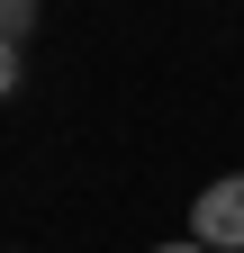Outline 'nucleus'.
<instances>
[{
	"label": "nucleus",
	"instance_id": "7ed1b4c3",
	"mask_svg": "<svg viewBox=\"0 0 244 253\" xmlns=\"http://www.w3.org/2000/svg\"><path fill=\"white\" fill-rule=\"evenodd\" d=\"M18 90V37H0V100Z\"/></svg>",
	"mask_w": 244,
	"mask_h": 253
},
{
	"label": "nucleus",
	"instance_id": "20e7f679",
	"mask_svg": "<svg viewBox=\"0 0 244 253\" xmlns=\"http://www.w3.org/2000/svg\"><path fill=\"white\" fill-rule=\"evenodd\" d=\"M154 253H208V244H199V235H190V244H154Z\"/></svg>",
	"mask_w": 244,
	"mask_h": 253
},
{
	"label": "nucleus",
	"instance_id": "f03ea898",
	"mask_svg": "<svg viewBox=\"0 0 244 253\" xmlns=\"http://www.w3.org/2000/svg\"><path fill=\"white\" fill-rule=\"evenodd\" d=\"M0 37H18V45L37 37V0H0Z\"/></svg>",
	"mask_w": 244,
	"mask_h": 253
},
{
	"label": "nucleus",
	"instance_id": "f257e3e1",
	"mask_svg": "<svg viewBox=\"0 0 244 253\" xmlns=\"http://www.w3.org/2000/svg\"><path fill=\"white\" fill-rule=\"evenodd\" d=\"M190 235L208 253H244V172H217L199 190V208H190Z\"/></svg>",
	"mask_w": 244,
	"mask_h": 253
}]
</instances>
